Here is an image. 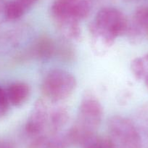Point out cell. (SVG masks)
<instances>
[{
  "label": "cell",
  "mask_w": 148,
  "mask_h": 148,
  "mask_svg": "<svg viewBox=\"0 0 148 148\" xmlns=\"http://www.w3.org/2000/svg\"><path fill=\"white\" fill-rule=\"evenodd\" d=\"M38 0H11L5 8V16L14 21L23 16Z\"/></svg>",
  "instance_id": "obj_8"
},
{
  "label": "cell",
  "mask_w": 148,
  "mask_h": 148,
  "mask_svg": "<svg viewBox=\"0 0 148 148\" xmlns=\"http://www.w3.org/2000/svg\"><path fill=\"white\" fill-rule=\"evenodd\" d=\"M69 119V114L66 109L63 108H56L49 114L48 128L49 134L60 133L61 129L66 125Z\"/></svg>",
  "instance_id": "obj_10"
},
{
  "label": "cell",
  "mask_w": 148,
  "mask_h": 148,
  "mask_svg": "<svg viewBox=\"0 0 148 148\" xmlns=\"http://www.w3.org/2000/svg\"><path fill=\"white\" fill-rule=\"evenodd\" d=\"M76 87V79L71 73L55 69L48 73L42 85L44 96L52 102L68 99Z\"/></svg>",
  "instance_id": "obj_3"
},
{
  "label": "cell",
  "mask_w": 148,
  "mask_h": 148,
  "mask_svg": "<svg viewBox=\"0 0 148 148\" xmlns=\"http://www.w3.org/2000/svg\"><path fill=\"white\" fill-rule=\"evenodd\" d=\"M91 4L89 0H55L51 13L57 25L79 23L89 15Z\"/></svg>",
  "instance_id": "obj_5"
},
{
  "label": "cell",
  "mask_w": 148,
  "mask_h": 148,
  "mask_svg": "<svg viewBox=\"0 0 148 148\" xmlns=\"http://www.w3.org/2000/svg\"><path fill=\"white\" fill-rule=\"evenodd\" d=\"M6 93L10 104L18 107L23 105L28 100L31 89L26 83L15 82L9 86Z\"/></svg>",
  "instance_id": "obj_7"
},
{
  "label": "cell",
  "mask_w": 148,
  "mask_h": 148,
  "mask_svg": "<svg viewBox=\"0 0 148 148\" xmlns=\"http://www.w3.org/2000/svg\"><path fill=\"white\" fill-rule=\"evenodd\" d=\"M103 117V108L99 99L92 93L86 92L82 97L76 120L66 132L71 145L83 146L96 135Z\"/></svg>",
  "instance_id": "obj_2"
},
{
  "label": "cell",
  "mask_w": 148,
  "mask_h": 148,
  "mask_svg": "<svg viewBox=\"0 0 148 148\" xmlns=\"http://www.w3.org/2000/svg\"><path fill=\"white\" fill-rule=\"evenodd\" d=\"M9 104L7 93L0 87V116L6 114L9 109Z\"/></svg>",
  "instance_id": "obj_13"
},
{
  "label": "cell",
  "mask_w": 148,
  "mask_h": 148,
  "mask_svg": "<svg viewBox=\"0 0 148 148\" xmlns=\"http://www.w3.org/2000/svg\"><path fill=\"white\" fill-rule=\"evenodd\" d=\"M108 139L114 148H142V139L132 121L121 116H112L108 123Z\"/></svg>",
  "instance_id": "obj_4"
},
{
  "label": "cell",
  "mask_w": 148,
  "mask_h": 148,
  "mask_svg": "<svg viewBox=\"0 0 148 148\" xmlns=\"http://www.w3.org/2000/svg\"><path fill=\"white\" fill-rule=\"evenodd\" d=\"M134 76L139 80H142L148 89V53L142 57L136 58L131 64Z\"/></svg>",
  "instance_id": "obj_11"
},
{
  "label": "cell",
  "mask_w": 148,
  "mask_h": 148,
  "mask_svg": "<svg viewBox=\"0 0 148 148\" xmlns=\"http://www.w3.org/2000/svg\"><path fill=\"white\" fill-rule=\"evenodd\" d=\"M129 24L123 12L114 8H105L98 12L89 25L93 44L99 52L105 51L121 36L126 34Z\"/></svg>",
  "instance_id": "obj_1"
},
{
  "label": "cell",
  "mask_w": 148,
  "mask_h": 148,
  "mask_svg": "<svg viewBox=\"0 0 148 148\" xmlns=\"http://www.w3.org/2000/svg\"><path fill=\"white\" fill-rule=\"evenodd\" d=\"M84 148H114L108 138H103L95 135L84 145Z\"/></svg>",
  "instance_id": "obj_12"
},
{
  "label": "cell",
  "mask_w": 148,
  "mask_h": 148,
  "mask_svg": "<svg viewBox=\"0 0 148 148\" xmlns=\"http://www.w3.org/2000/svg\"><path fill=\"white\" fill-rule=\"evenodd\" d=\"M49 113L46 102L42 99L36 101L28 118L25 131L30 136H36L43 134L49 123Z\"/></svg>",
  "instance_id": "obj_6"
},
{
  "label": "cell",
  "mask_w": 148,
  "mask_h": 148,
  "mask_svg": "<svg viewBox=\"0 0 148 148\" xmlns=\"http://www.w3.org/2000/svg\"><path fill=\"white\" fill-rule=\"evenodd\" d=\"M127 32L133 37L148 36V8H140L136 10L133 25H129Z\"/></svg>",
  "instance_id": "obj_9"
}]
</instances>
